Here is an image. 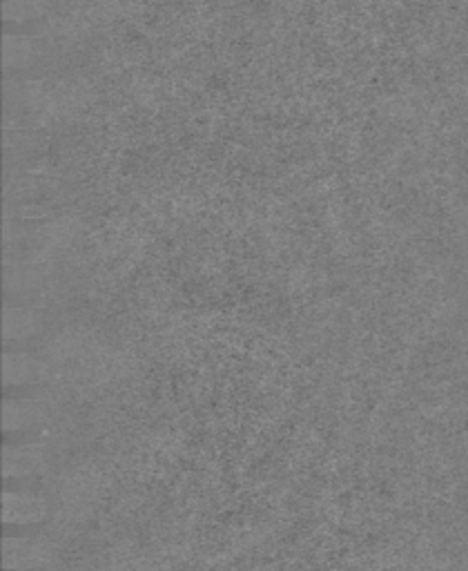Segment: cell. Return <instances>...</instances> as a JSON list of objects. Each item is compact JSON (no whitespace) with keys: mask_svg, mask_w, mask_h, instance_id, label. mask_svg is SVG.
Returning <instances> with one entry per match:
<instances>
[{"mask_svg":"<svg viewBox=\"0 0 468 571\" xmlns=\"http://www.w3.org/2000/svg\"><path fill=\"white\" fill-rule=\"evenodd\" d=\"M56 560V549L41 536H7L3 540V565L7 571H41Z\"/></svg>","mask_w":468,"mask_h":571,"instance_id":"obj_1","label":"cell"},{"mask_svg":"<svg viewBox=\"0 0 468 571\" xmlns=\"http://www.w3.org/2000/svg\"><path fill=\"white\" fill-rule=\"evenodd\" d=\"M50 505L29 489H7L3 493V520L12 527H29L47 520Z\"/></svg>","mask_w":468,"mask_h":571,"instance_id":"obj_2","label":"cell"},{"mask_svg":"<svg viewBox=\"0 0 468 571\" xmlns=\"http://www.w3.org/2000/svg\"><path fill=\"white\" fill-rule=\"evenodd\" d=\"M45 467V451L41 444H7L3 451V473L7 480L29 478Z\"/></svg>","mask_w":468,"mask_h":571,"instance_id":"obj_3","label":"cell"},{"mask_svg":"<svg viewBox=\"0 0 468 571\" xmlns=\"http://www.w3.org/2000/svg\"><path fill=\"white\" fill-rule=\"evenodd\" d=\"M43 422V406L29 398H12L3 406V427L7 433H21Z\"/></svg>","mask_w":468,"mask_h":571,"instance_id":"obj_4","label":"cell"},{"mask_svg":"<svg viewBox=\"0 0 468 571\" xmlns=\"http://www.w3.org/2000/svg\"><path fill=\"white\" fill-rule=\"evenodd\" d=\"M43 364L27 353H7L5 355V384L7 386H27L43 380Z\"/></svg>","mask_w":468,"mask_h":571,"instance_id":"obj_5","label":"cell"},{"mask_svg":"<svg viewBox=\"0 0 468 571\" xmlns=\"http://www.w3.org/2000/svg\"><path fill=\"white\" fill-rule=\"evenodd\" d=\"M36 333V319L25 313V311H9L7 313V322H5V335L9 342L14 340H23V337H29Z\"/></svg>","mask_w":468,"mask_h":571,"instance_id":"obj_6","label":"cell"}]
</instances>
